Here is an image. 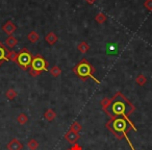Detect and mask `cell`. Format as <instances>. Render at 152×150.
<instances>
[{
	"mask_svg": "<svg viewBox=\"0 0 152 150\" xmlns=\"http://www.w3.org/2000/svg\"><path fill=\"white\" fill-rule=\"evenodd\" d=\"M77 49H78L79 51H80L83 54H86V53L89 52L90 50V45L88 44L86 41H81L80 43H79L78 45H77Z\"/></svg>",
	"mask_w": 152,
	"mask_h": 150,
	"instance_id": "obj_11",
	"label": "cell"
},
{
	"mask_svg": "<svg viewBox=\"0 0 152 150\" xmlns=\"http://www.w3.org/2000/svg\"><path fill=\"white\" fill-rule=\"evenodd\" d=\"M96 69L89 63L87 59H83L76 66L73 67V73L83 81H87L89 78H92L96 83H100V81L94 76Z\"/></svg>",
	"mask_w": 152,
	"mask_h": 150,
	"instance_id": "obj_3",
	"label": "cell"
},
{
	"mask_svg": "<svg viewBox=\"0 0 152 150\" xmlns=\"http://www.w3.org/2000/svg\"><path fill=\"white\" fill-rule=\"evenodd\" d=\"M105 127L120 141L123 139H126L131 150H135L133 145L131 144L130 139L128 138L129 131L137 130V127L134 126V124L130 119L123 118V117H114V118H110L105 123Z\"/></svg>",
	"mask_w": 152,
	"mask_h": 150,
	"instance_id": "obj_2",
	"label": "cell"
},
{
	"mask_svg": "<svg viewBox=\"0 0 152 150\" xmlns=\"http://www.w3.org/2000/svg\"><path fill=\"white\" fill-rule=\"evenodd\" d=\"M27 147L29 148L30 150H37L39 148V142L34 139L29 140L27 143Z\"/></svg>",
	"mask_w": 152,
	"mask_h": 150,
	"instance_id": "obj_20",
	"label": "cell"
},
{
	"mask_svg": "<svg viewBox=\"0 0 152 150\" xmlns=\"http://www.w3.org/2000/svg\"><path fill=\"white\" fill-rule=\"evenodd\" d=\"M107 54H116L117 53V47L114 45H107Z\"/></svg>",
	"mask_w": 152,
	"mask_h": 150,
	"instance_id": "obj_23",
	"label": "cell"
},
{
	"mask_svg": "<svg viewBox=\"0 0 152 150\" xmlns=\"http://www.w3.org/2000/svg\"><path fill=\"white\" fill-rule=\"evenodd\" d=\"M9 52L10 50H7V46L0 42V66L2 65L4 61H9V59H7Z\"/></svg>",
	"mask_w": 152,
	"mask_h": 150,
	"instance_id": "obj_8",
	"label": "cell"
},
{
	"mask_svg": "<svg viewBox=\"0 0 152 150\" xmlns=\"http://www.w3.org/2000/svg\"><path fill=\"white\" fill-rule=\"evenodd\" d=\"M86 1H87V2L89 3V4H93V3H94V2H96L97 0H86Z\"/></svg>",
	"mask_w": 152,
	"mask_h": 150,
	"instance_id": "obj_26",
	"label": "cell"
},
{
	"mask_svg": "<svg viewBox=\"0 0 152 150\" xmlns=\"http://www.w3.org/2000/svg\"><path fill=\"white\" fill-rule=\"evenodd\" d=\"M135 83H137L141 87L142 86H145L147 83V77L145 75H143V74H139L137 76V78H135Z\"/></svg>",
	"mask_w": 152,
	"mask_h": 150,
	"instance_id": "obj_16",
	"label": "cell"
},
{
	"mask_svg": "<svg viewBox=\"0 0 152 150\" xmlns=\"http://www.w3.org/2000/svg\"><path fill=\"white\" fill-rule=\"evenodd\" d=\"M34 56L31 55L30 51L28 50L27 48H22L21 50L18 52V59H17V65L21 68L23 71H27L30 68V65H31V61Z\"/></svg>",
	"mask_w": 152,
	"mask_h": 150,
	"instance_id": "obj_5",
	"label": "cell"
},
{
	"mask_svg": "<svg viewBox=\"0 0 152 150\" xmlns=\"http://www.w3.org/2000/svg\"><path fill=\"white\" fill-rule=\"evenodd\" d=\"M144 7L148 10V11H152V0H146L144 2Z\"/></svg>",
	"mask_w": 152,
	"mask_h": 150,
	"instance_id": "obj_24",
	"label": "cell"
},
{
	"mask_svg": "<svg viewBox=\"0 0 152 150\" xmlns=\"http://www.w3.org/2000/svg\"><path fill=\"white\" fill-rule=\"evenodd\" d=\"M7 59H9V61H13V63H17V59H18V53L16 52V51L12 50L9 52V54H7Z\"/></svg>",
	"mask_w": 152,
	"mask_h": 150,
	"instance_id": "obj_22",
	"label": "cell"
},
{
	"mask_svg": "<svg viewBox=\"0 0 152 150\" xmlns=\"http://www.w3.org/2000/svg\"><path fill=\"white\" fill-rule=\"evenodd\" d=\"M17 122L19 123V124H21V125L26 124V123L28 122V117H27V115L24 114V113H20V114L17 116Z\"/></svg>",
	"mask_w": 152,
	"mask_h": 150,
	"instance_id": "obj_15",
	"label": "cell"
},
{
	"mask_svg": "<svg viewBox=\"0 0 152 150\" xmlns=\"http://www.w3.org/2000/svg\"><path fill=\"white\" fill-rule=\"evenodd\" d=\"M106 19H107V17H106V15L103 13H98L95 17V21L97 22L98 24H103L104 22L106 21Z\"/></svg>",
	"mask_w": 152,
	"mask_h": 150,
	"instance_id": "obj_17",
	"label": "cell"
},
{
	"mask_svg": "<svg viewBox=\"0 0 152 150\" xmlns=\"http://www.w3.org/2000/svg\"><path fill=\"white\" fill-rule=\"evenodd\" d=\"M66 150H71V149H70V148H68V149H66Z\"/></svg>",
	"mask_w": 152,
	"mask_h": 150,
	"instance_id": "obj_27",
	"label": "cell"
},
{
	"mask_svg": "<svg viewBox=\"0 0 152 150\" xmlns=\"http://www.w3.org/2000/svg\"><path fill=\"white\" fill-rule=\"evenodd\" d=\"M50 74L53 77H58L61 74V69L58 67V66H53L50 70Z\"/></svg>",
	"mask_w": 152,
	"mask_h": 150,
	"instance_id": "obj_19",
	"label": "cell"
},
{
	"mask_svg": "<svg viewBox=\"0 0 152 150\" xmlns=\"http://www.w3.org/2000/svg\"><path fill=\"white\" fill-rule=\"evenodd\" d=\"M5 97L10 100H14L16 97H17V92H16V90L9 89L7 92H5Z\"/></svg>",
	"mask_w": 152,
	"mask_h": 150,
	"instance_id": "obj_18",
	"label": "cell"
},
{
	"mask_svg": "<svg viewBox=\"0 0 152 150\" xmlns=\"http://www.w3.org/2000/svg\"><path fill=\"white\" fill-rule=\"evenodd\" d=\"M70 129H71L72 131H74V132H77L79 133V131L83 129V126L80 125V123L77 122V121H75V122H73V124L71 125V127H70Z\"/></svg>",
	"mask_w": 152,
	"mask_h": 150,
	"instance_id": "obj_21",
	"label": "cell"
},
{
	"mask_svg": "<svg viewBox=\"0 0 152 150\" xmlns=\"http://www.w3.org/2000/svg\"><path fill=\"white\" fill-rule=\"evenodd\" d=\"M79 138H80L79 133L74 132V131H72L71 129H69V130L65 133V140L68 142V143L72 144V145L77 143V141L79 140Z\"/></svg>",
	"mask_w": 152,
	"mask_h": 150,
	"instance_id": "obj_6",
	"label": "cell"
},
{
	"mask_svg": "<svg viewBox=\"0 0 152 150\" xmlns=\"http://www.w3.org/2000/svg\"><path fill=\"white\" fill-rule=\"evenodd\" d=\"M27 39L29 40V42L37 43V42H39V40H40V34H39L37 31H30L27 36Z\"/></svg>",
	"mask_w": 152,
	"mask_h": 150,
	"instance_id": "obj_14",
	"label": "cell"
},
{
	"mask_svg": "<svg viewBox=\"0 0 152 150\" xmlns=\"http://www.w3.org/2000/svg\"><path fill=\"white\" fill-rule=\"evenodd\" d=\"M7 150H22L23 149V145H22V143L19 140L14 138V139L7 144Z\"/></svg>",
	"mask_w": 152,
	"mask_h": 150,
	"instance_id": "obj_9",
	"label": "cell"
},
{
	"mask_svg": "<svg viewBox=\"0 0 152 150\" xmlns=\"http://www.w3.org/2000/svg\"><path fill=\"white\" fill-rule=\"evenodd\" d=\"M45 41H46L49 45L53 46V45L56 44V42L58 41V37H57L53 31H50L46 34V37H45Z\"/></svg>",
	"mask_w": 152,
	"mask_h": 150,
	"instance_id": "obj_10",
	"label": "cell"
},
{
	"mask_svg": "<svg viewBox=\"0 0 152 150\" xmlns=\"http://www.w3.org/2000/svg\"><path fill=\"white\" fill-rule=\"evenodd\" d=\"M48 67H49L48 61L43 57V55L41 54L34 55L29 68L30 75L32 77L39 76L43 71H48Z\"/></svg>",
	"mask_w": 152,
	"mask_h": 150,
	"instance_id": "obj_4",
	"label": "cell"
},
{
	"mask_svg": "<svg viewBox=\"0 0 152 150\" xmlns=\"http://www.w3.org/2000/svg\"><path fill=\"white\" fill-rule=\"evenodd\" d=\"M17 44H18V40L14 36H9V38L5 40V45L7 47H10V48H14Z\"/></svg>",
	"mask_w": 152,
	"mask_h": 150,
	"instance_id": "obj_13",
	"label": "cell"
},
{
	"mask_svg": "<svg viewBox=\"0 0 152 150\" xmlns=\"http://www.w3.org/2000/svg\"><path fill=\"white\" fill-rule=\"evenodd\" d=\"M44 118L46 119L47 121L51 122V121H53L55 118H56V113H55L53 110H51V108H48V110L44 113Z\"/></svg>",
	"mask_w": 152,
	"mask_h": 150,
	"instance_id": "obj_12",
	"label": "cell"
},
{
	"mask_svg": "<svg viewBox=\"0 0 152 150\" xmlns=\"http://www.w3.org/2000/svg\"><path fill=\"white\" fill-rule=\"evenodd\" d=\"M107 116L110 118L114 117H123V118L129 119V117L135 112L137 108L123 95L121 92H117L110 100V103L103 108Z\"/></svg>",
	"mask_w": 152,
	"mask_h": 150,
	"instance_id": "obj_1",
	"label": "cell"
},
{
	"mask_svg": "<svg viewBox=\"0 0 152 150\" xmlns=\"http://www.w3.org/2000/svg\"><path fill=\"white\" fill-rule=\"evenodd\" d=\"M71 150H83V147H81L80 145H78V144H73V146H72L71 148H70Z\"/></svg>",
	"mask_w": 152,
	"mask_h": 150,
	"instance_id": "obj_25",
	"label": "cell"
},
{
	"mask_svg": "<svg viewBox=\"0 0 152 150\" xmlns=\"http://www.w3.org/2000/svg\"><path fill=\"white\" fill-rule=\"evenodd\" d=\"M16 29H17V26L15 25V23L13 21H7L2 26V30L7 36H13V34L16 31Z\"/></svg>",
	"mask_w": 152,
	"mask_h": 150,
	"instance_id": "obj_7",
	"label": "cell"
}]
</instances>
